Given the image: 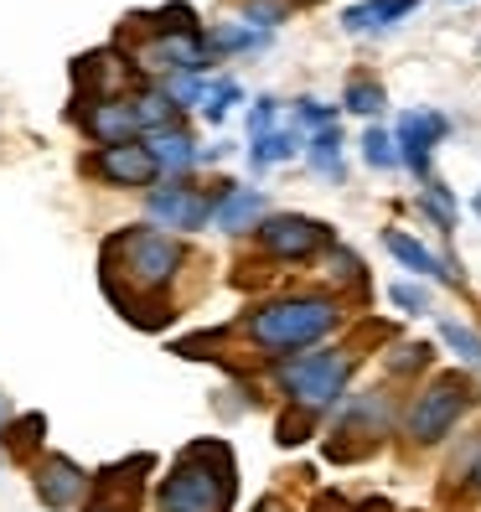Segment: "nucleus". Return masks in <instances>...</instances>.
<instances>
[{
    "label": "nucleus",
    "mask_w": 481,
    "mask_h": 512,
    "mask_svg": "<svg viewBox=\"0 0 481 512\" xmlns=\"http://www.w3.org/2000/svg\"><path fill=\"white\" fill-rule=\"evenodd\" d=\"M140 461L145 456H135L130 466H109V471H99L94 476V502H88L83 512H140V476H130V471H140Z\"/></svg>",
    "instance_id": "obj_14"
},
{
    "label": "nucleus",
    "mask_w": 481,
    "mask_h": 512,
    "mask_svg": "<svg viewBox=\"0 0 481 512\" xmlns=\"http://www.w3.org/2000/svg\"><path fill=\"white\" fill-rule=\"evenodd\" d=\"M471 404H476V388L466 378H456V373H440L435 383H425L414 394V404L404 414V435L414 445H435V440H445L450 430H456V419Z\"/></svg>",
    "instance_id": "obj_5"
},
{
    "label": "nucleus",
    "mask_w": 481,
    "mask_h": 512,
    "mask_svg": "<svg viewBox=\"0 0 481 512\" xmlns=\"http://www.w3.org/2000/svg\"><path fill=\"white\" fill-rule=\"evenodd\" d=\"M383 83H373V78H352L347 83V94H342V109H352V114H383Z\"/></svg>",
    "instance_id": "obj_25"
},
{
    "label": "nucleus",
    "mask_w": 481,
    "mask_h": 512,
    "mask_svg": "<svg viewBox=\"0 0 481 512\" xmlns=\"http://www.w3.org/2000/svg\"><path fill=\"white\" fill-rule=\"evenodd\" d=\"M352 363H357V357H352L347 347H326V352H295V357H285V363L275 368V383H280V394H285L295 409L321 414V409H332V404L347 394Z\"/></svg>",
    "instance_id": "obj_4"
},
{
    "label": "nucleus",
    "mask_w": 481,
    "mask_h": 512,
    "mask_svg": "<svg viewBox=\"0 0 481 512\" xmlns=\"http://www.w3.org/2000/svg\"><path fill=\"white\" fill-rule=\"evenodd\" d=\"M388 419H394V404L388 394H357L342 414V435H383Z\"/></svg>",
    "instance_id": "obj_17"
},
{
    "label": "nucleus",
    "mask_w": 481,
    "mask_h": 512,
    "mask_svg": "<svg viewBox=\"0 0 481 512\" xmlns=\"http://www.w3.org/2000/svg\"><path fill=\"white\" fill-rule=\"evenodd\" d=\"M238 471L223 440H192L161 476V512H233Z\"/></svg>",
    "instance_id": "obj_2"
},
{
    "label": "nucleus",
    "mask_w": 481,
    "mask_h": 512,
    "mask_svg": "<svg viewBox=\"0 0 481 512\" xmlns=\"http://www.w3.org/2000/svg\"><path fill=\"white\" fill-rule=\"evenodd\" d=\"M419 0H368V6H352L342 11V26L347 32H378V26H394L399 16H409Z\"/></svg>",
    "instance_id": "obj_19"
},
{
    "label": "nucleus",
    "mask_w": 481,
    "mask_h": 512,
    "mask_svg": "<svg viewBox=\"0 0 481 512\" xmlns=\"http://www.w3.org/2000/svg\"><path fill=\"white\" fill-rule=\"evenodd\" d=\"M161 88L171 94V104H176V109H202V104H207V83H202V78H192V73H187V78H166Z\"/></svg>",
    "instance_id": "obj_29"
},
{
    "label": "nucleus",
    "mask_w": 481,
    "mask_h": 512,
    "mask_svg": "<svg viewBox=\"0 0 481 512\" xmlns=\"http://www.w3.org/2000/svg\"><path fill=\"white\" fill-rule=\"evenodd\" d=\"M311 512H352V507H347V502H342V497H337V492H321V497H316V507H311Z\"/></svg>",
    "instance_id": "obj_35"
},
{
    "label": "nucleus",
    "mask_w": 481,
    "mask_h": 512,
    "mask_svg": "<svg viewBox=\"0 0 481 512\" xmlns=\"http://www.w3.org/2000/svg\"><path fill=\"white\" fill-rule=\"evenodd\" d=\"M244 94H238V83H213L207 88V104H202V114H207V125H223V114H228V104H238Z\"/></svg>",
    "instance_id": "obj_30"
},
{
    "label": "nucleus",
    "mask_w": 481,
    "mask_h": 512,
    "mask_svg": "<svg viewBox=\"0 0 481 512\" xmlns=\"http://www.w3.org/2000/svg\"><path fill=\"white\" fill-rule=\"evenodd\" d=\"M383 249L388 254H394L404 269H414V275H425V280H445V285H456L461 275H456V269H450L445 259H435L425 244H419V238H409L404 228H383Z\"/></svg>",
    "instance_id": "obj_16"
},
{
    "label": "nucleus",
    "mask_w": 481,
    "mask_h": 512,
    "mask_svg": "<svg viewBox=\"0 0 481 512\" xmlns=\"http://www.w3.org/2000/svg\"><path fill=\"white\" fill-rule=\"evenodd\" d=\"M213 207H218V192H202L182 176H171L166 187H150L145 192V218L166 228V233H197L213 223Z\"/></svg>",
    "instance_id": "obj_8"
},
{
    "label": "nucleus",
    "mask_w": 481,
    "mask_h": 512,
    "mask_svg": "<svg viewBox=\"0 0 481 512\" xmlns=\"http://www.w3.org/2000/svg\"><path fill=\"white\" fill-rule=\"evenodd\" d=\"M130 63L156 78H187V73L202 78L213 68V47L202 32H150L145 26V42L130 47Z\"/></svg>",
    "instance_id": "obj_6"
},
{
    "label": "nucleus",
    "mask_w": 481,
    "mask_h": 512,
    "mask_svg": "<svg viewBox=\"0 0 481 512\" xmlns=\"http://www.w3.org/2000/svg\"><path fill=\"white\" fill-rule=\"evenodd\" d=\"M337 321H342L337 295H280V300H269V306L249 311L238 321V331H244L264 357H295V352L316 347L321 337H332Z\"/></svg>",
    "instance_id": "obj_3"
},
{
    "label": "nucleus",
    "mask_w": 481,
    "mask_h": 512,
    "mask_svg": "<svg viewBox=\"0 0 481 512\" xmlns=\"http://www.w3.org/2000/svg\"><path fill=\"white\" fill-rule=\"evenodd\" d=\"M238 11H244V21L259 26V32H275L280 21H290V0H238Z\"/></svg>",
    "instance_id": "obj_26"
},
{
    "label": "nucleus",
    "mask_w": 481,
    "mask_h": 512,
    "mask_svg": "<svg viewBox=\"0 0 481 512\" xmlns=\"http://www.w3.org/2000/svg\"><path fill=\"white\" fill-rule=\"evenodd\" d=\"M207 47H213V57L259 52V47H269V32H259L249 21H218V26H207Z\"/></svg>",
    "instance_id": "obj_18"
},
{
    "label": "nucleus",
    "mask_w": 481,
    "mask_h": 512,
    "mask_svg": "<svg viewBox=\"0 0 481 512\" xmlns=\"http://www.w3.org/2000/svg\"><path fill=\"white\" fill-rule=\"evenodd\" d=\"M42 435H47V419L42 414H21V419H11L6 430H0V440H6V450L16 461H32V450L42 445Z\"/></svg>",
    "instance_id": "obj_22"
},
{
    "label": "nucleus",
    "mask_w": 481,
    "mask_h": 512,
    "mask_svg": "<svg viewBox=\"0 0 481 512\" xmlns=\"http://www.w3.org/2000/svg\"><path fill=\"white\" fill-rule=\"evenodd\" d=\"M182 264H187V244L176 233L156 228V223H135L125 233H109L104 238V285L125 280V290H109L119 316H125L135 300L161 295L176 280V269H182Z\"/></svg>",
    "instance_id": "obj_1"
},
{
    "label": "nucleus",
    "mask_w": 481,
    "mask_h": 512,
    "mask_svg": "<svg viewBox=\"0 0 481 512\" xmlns=\"http://www.w3.org/2000/svg\"><path fill=\"white\" fill-rule=\"evenodd\" d=\"M295 119H300V125H311V130H332L337 125V109L321 104V99H300L295 104Z\"/></svg>",
    "instance_id": "obj_31"
},
{
    "label": "nucleus",
    "mask_w": 481,
    "mask_h": 512,
    "mask_svg": "<svg viewBox=\"0 0 481 512\" xmlns=\"http://www.w3.org/2000/svg\"><path fill=\"white\" fill-rule=\"evenodd\" d=\"M306 161L321 171V176H332V182H342V130L332 125V130H316L311 135V145H306Z\"/></svg>",
    "instance_id": "obj_21"
},
{
    "label": "nucleus",
    "mask_w": 481,
    "mask_h": 512,
    "mask_svg": "<svg viewBox=\"0 0 481 512\" xmlns=\"http://www.w3.org/2000/svg\"><path fill=\"white\" fill-rule=\"evenodd\" d=\"M145 145H150V156L161 161V171H166V176H182V171H192V166L202 161V145L192 140V130H187V125H176V119H171L166 130L145 135Z\"/></svg>",
    "instance_id": "obj_15"
},
{
    "label": "nucleus",
    "mask_w": 481,
    "mask_h": 512,
    "mask_svg": "<svg viewBox=\"0 0 481 512\" xmlns=\"http://www.w3.org/2000/svg\"><path fill=\"white\" fill-rule=\"evenodd\" d=\"M6 414H11V404H6V394H0V425H6Z\"/></svg>",
    "instance_id": "obj_38"
},
{
    "label": "nucleus",
    "mask_w": 481,
    "mask_h": 512,
    "mask_svg": "<svg viewBox=\"0 0 481 512\" xmlns=\"http://www.w3.org/2000/svg\"><path fill=\"white\" fill-rule=\"evenodd\" d=\"M388 300H394L399 311H409V316H425L430 311V290L425 285H394V290H388Z\"/></svg>",
    "instance_id": "obj_32"
},
{
    "label": "nucleus",
    "mask_w": 481,
    "mask_h": 512,
    "mask_svg": "<svg viewBox=\"0 0 481 512\" xmlns=\"http://www.w3.org/2000/svg\"><path fill=\"white\" fill-rule=\"evenodd\" d=\"M445 135H450V119L435 114V109H409V114H399L394 140H399L404 166L419 176V182H430V150H435Z\"/></svg>",
    "instance_id": "obj_12"
},
{
    "label": "nucleus",
    "mask_w": 481,
    "mask_h": 512,
    "mask_svg": "<svg viewBox=\"0 0 481 512\" xmlns=\"http://www.w3.org/2000/svg\"><path fill=\"white\" fill-rule=\"evenodd\" d=\"M78 125H83V135L94 140V145H125V140H140V135H145L140 109H135V94H114V99L83 104Z\"/></svg>",
    "instance_id": "obj_10"
},
{
    "label": "nucleus",
    "mask_w": 481,
    "mask_h": 512,
    "mask_svg": "<svg viewBox=\"0 0 481 512\" xmlns=\"http://www.w3.org/2000/svg\"><path fill=\"white\" fill-rule=\"evenodd\" d=\"M363 161H368L373 171H394V166H404L399 140L388 135V130H378V125H368V135H363Z\"/></svg>",
    "instance_id": "obj_24"
},
{
    "label": "nucleus",
    "mask_w": 481,
    "mask_h": 512,
    "mask_svg": "<svg viewBox=\"0 0 481 512\" xmlns=\"http://www.w3.org/2000/svg\"><path fill=\"white\" fill-rule=\"evenodd\" d=\"M254 512H290V507H285V502H280V497H264V502H259V507H254Z\"/></svg>",
    "instance_id": "obj_36"
},
{
    "label": "nucleus",
    "mask_w": 481,
    "mask_h": 512,
    "mask_svg": "<svg viewBox=\"0 0 481 512\" xmlns=\"http://www.w3.org/2000/svg\"><path fill=\"white\" fill-rule=\"evenodd\" d=\"M32 487H37V502L52 507V512H68L88 497V487H94V476H88L78 461L68 456H42L32 466Z\"/></svg>",
    "instance_id": "obj_11"
},
{
    "label": "nucleus",
    "mask_w": 481,
    "mask_h": 512,
    "mask_svg": "<svg viewBox=\"0 0 481 512\" xmlns=\"http://www.w3.org/2000/svg\"><path fill=\"white\" fill-rule=\"evenodd\" d=\"M83 176L99 187H114V192H150L161 176V161L150 156L145 140H125V145H99L83 156Z\"/></svg>",
    "instance_id": "obj_7"
},
{
    "label": "nucleus",
    "mask_w": 481,
    "mask_h": 512,
    "mask_svg": "<svg viewBox=\"0 0 481 512\" xmlns=\"http://www.w3.org/2000/svg\"><path fill=\"white\" fill-rule=\"evenodd\" d=\"M430 357H435L430 342H399L383 363H388V373H419V368H430Z\"/></svg>",
    "instance_id": "obj_28"
},
{
    "label": "nucleus",
    "mask_w": 481,
    "mask_h": 512,
    "mask_svg": "<svg viewBox=\"0 0 481 512\" xmlns=\"http://www.w3.org/2000/svg\"><path fill=\"white\" fill-rule=\"evenodd\" d=\"M419 213H425L440 233H456V197H450V187L425 182V192H419Z\"/></svg>",
    "instance_id": "obj_23"
},
{
    "label": "nucleus",
    "mask_w": 481,
    "mask_h": 512,
    "mask_svg": "<svg viewBox=\"0 0 481 512\" xmlns=\"http://www.w3.org/2000/svg\"><path fill=\"white\" fill-rule=\"evenodd\" d=\"M269 218V197L259 187H238V182H218V207H213V223L223 233H249Z\"/></svg>",
    "instance_id": "obj_13"
},
{
    "label": "nucleus",
    "mask_w": 481,
    "mask_h": 512,
    "mask_svg": "<svg viewBox=\"0 0 481 512\" xmlns=\"http://www.w3.org/2000/svg\"><path fill=\"white\" fill-rule=\"evenodd\" d=\"M254 233H259V249L280 264H306L321 249H337L332 228L316 223V218H300V213H269Z\"/></svg>",
    "instance_id": "obj_9"
},
{
    "label": "nucleus",
    "mask_w": 481,
    "mask_h": 512,
    "mask_svg": "<svg viewBox=\"0 0 481 512\" xmlns=\"http://www.w3.org/2000/svg\"><path fill=\"white\" fill-rule=\"evenodd\" d=\"M306 440V414H285L280 419V445H300Z\"/></svg>",
    "instance_id": "obj_34"
},
{
    "label": "nucleus",
    "mask_w": 481,
    "mask_h": 512,
    "mask_svg": "<svg viewBox=\"0 0 481 512\" xmlns=\"http://www.w3.org/2000/svg\"><path fill=\"white\" fill-rule=\"evenodd\" d=\"M275 114H280L275 99H254V109H249V135H269V130H275Z\"/></svg>",
    "instance_id": "obj_33"
},
{
    "label": "nucleus",
    "mask_w": 481,
    "mask_h": 512,
    "mask_svg": "<svg viewBox=\"0 0 481 512\" xmlns=\"http://www.w3.org/2000/svg\"><path fill=\"white\" fill-rule=\"evenodd\" d=\"M440 337H445V347H456V357L466 368H481V337L471 326H461V321H440Z\"/></svg>",
    "instance_id": "obj_27"
},
{
    "label": "nucleus",
    "mask_w": 481,
    "mask_h": 512,
    "mask_svg": "<svg viewBox=\"0 0 481 512\" xmlns=\"http://www.w3.org/2000/svg\"><path fill=\"white\" fill-rule=\"evenodd\" d=\"M300 150V135L295 130H269V135H254V145H249V166L254 171H264V166H280V161H290Z\"/></svg>",
    "instance_id": "obj_20"
},
{
    "label": "nucleus",
    "mask_w": 481,
    "mask_h": 512,
    "mask_svg": "<svg viewBox=\"0 0 481 512\" xmlns=\"http://www.w3.org/2000/svg\"><path fill=\"white\" fill-rule=\"evenodd\" d=\"M466 476H471V487H476V492H481V456H476V461H471V471H466Z\"/></svg>",
    "instance_id": "obj_37"
}]
</instances>
